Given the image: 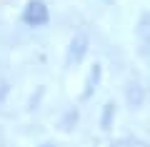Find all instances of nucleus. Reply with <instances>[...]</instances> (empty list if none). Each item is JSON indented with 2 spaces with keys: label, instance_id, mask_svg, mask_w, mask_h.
<instances>
[{
  "label": "nucleus",
  "instance_id": "obj_1",
  "mask_svg": "<svg viewBox=\"0 0 150 147\" xmlns=\"http://www.w3.org/2000/svg\"><path fill=\"white\" fill-rule=\"evenodd\" d=\"M48 8H45L43 0H30L25 8H23V23L30 27H40L48 23Z\"/></svg>",
  "mask_w": 150,
  "mask_h": 147
},
{
  "label": "nucleus",
  "instance_id": "obj_2",
  "mask_svg": "<svg viewBox=\"0 0 150 147\" xmlns=\"http://www.w3.org/2000/svg\"><path fill=\"white\" fill-rule=\"evenodd\" d=\"M83 45H85V37H80L78 42L73 40V45H70V47H73V50H70V60H75V63H78V60L83 58V53H85V47H83Z\"/></svg>",
  "mask_w": 150,
  "mask_h": 147
}]
</instances>
